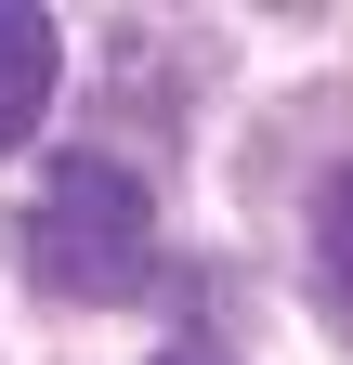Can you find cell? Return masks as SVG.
Wrapping results in <instances>:
<instances>
[{
  "label": "cell",
  "mask_w": 353,
  "mask_h": 365,
  "mask_svg": "<svg viewBox=\"0 0 353 365\" xmlns=\"http://www.w3.org/2000/svg\"><path fill=\"white\" fill-rule=\"evenodd\" d=\"M14 261H26V287H53V300H131L144 261H157V196H144L118 157L79 144V157H53V182L26 196Z\"/></svg>",
  "instance_id": "cell-1"
},
{
  "label": "cell",
  "mask_w": 353,
  "mask_h": 365,
  "mask_svg": "<svg viewBox=\"0 0 353 365\" xmlns=\"http://www.w3.org/2000/svg\"><path fill=\"white\" fill-rule=\"evenodd\" d=\"M39 105H53V14L39 0H0V157L39 130Z\"/></svg>",
  "instance_id": "cell-2"
},
{
  "label": "cell",
  "mask_w": 353,
  "mask_h": 365,
  "mask_svg": "<svg viewBox=\"0 0 353 365\" xmlns=\"http://www.w3.org/2000/svg\"><path fill=\"white\" fill-rule=\"evenodd\" d=\"M314 300L353 327V157L327 170V196H314Z\"/></svg>",
  "instance_id": "cell-3"
},
{
  "label": "cell",
  "mask_w": 353,
  "mask_h": 365,
  "mask_svg": "<svg viewBox=\"0 0 353 365\" xmlns=\"http://www.w3.org/2000/svg\"><path fill=\"white\" fill-rule=\"evenodd\" d=\"M157 365H197V352H157Z\"/></svg>",
  "instance_id": "cell-4"
}]
</instances>
